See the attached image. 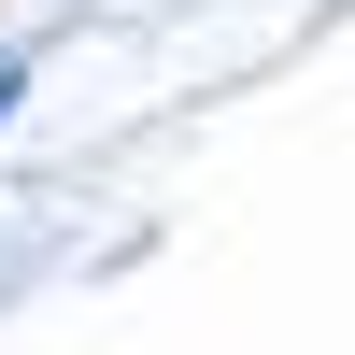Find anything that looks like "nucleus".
Listing matches in <instances>:
<instances>
[{
  "mask_svg": "<svg viewBox=\"0 0 355 355\" xmlns=\"http://www.w3.org/2000/svg\"><path fill=\"white\" fill-rule=\"evenodd\" d=\"M28 71H43V57H28V43H0V128L28 114Z\"/></svg>",
  "mask_w": 355,
  "mask_h": 355,
  "instance_id": "obj_1",
  "label": "nucleus"
}]
</instances>
